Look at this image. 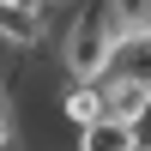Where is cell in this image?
<instances>
[{
	"label": "cell",
	"mask_w": 151,
	"mask_h": 151,
	"mask_svg": "<svg viewBox=\"0 0 151 151\" xmlns=\"http://www.w3.org/2000/svg\"><path fill=\"white\" fill-rule=\"evenodd\" d=\"M55 115L67 121L73 133L91 127V121H103V91H97V79H67L55 91Z\"/></svg>",
	"instance_id": "obj_3"
},
{
	"label": "cell",
	"mask_w": 151,
	"mask_h": 151,
	"mask_svg": "<svg viewBox=\"0 0 151 151\" xmlns=\"http://www.w3.org/2000/svg\"><path fill=\"white\" fill-rule=\"evenodd\" d=\"M97 91H103V115H109V121H133V115L151 103L145 85H139V79H121V73H103Z\"/></svg>",
	"instance_id": "obj_4"
},
{
	"label": "cell",
	"mask_w": 151,
	"mask_h": 151,
	"mask_svg": "<svg viewBox=\"0 0 151 151\" xmlns=\"http://www.w3.org/2000/svg\"><path fill=\"white\" fill-rule=\"evenodd\" d=\"M115 30H133V24H151V0H103Z\"/></svg>",
	"instance_id": "obj_6"
},
{
	"label": "cell",
	"mask_w": 151,
	"mask_h": 151,
	"mask_svg": "<svg viewBox=\"0 0 151 151\" xmlns=\"http://www.w3.org/2000/svg\"><path fill=\"white\" fill-rule=\"evenodd\" d=\"M73 151H139V145H133V127H127V121H91V127H79V133H73Z\"/></svg>",
	"instance_id": "obj_5"
},
{
	"label": "cell",
	"mask_w": 151,
	"mask_h": 151,
	"mask_svg": "<svg viewBox=\"0 0 151 151\" xmlns=\"http://www.w3.org/2000/svg\"><path fill=\"white\" fill-rule=\"evenodd\" d=\"M109 73H121V79H139L145 91H151V24L115 30V48H109Z\"/></svg>",
	"instance_id": "obj_2"
},
{
	"label": "cell",
	"mask_w": 151,
	"mask_h": 151,
	"mask_svg": "<svg viewBox=\"0 0 151 151\" xmlns=\"http://www.w3.org/2000/svg\"><path fill=\"white\" fill-rule=\"evenodd\" d=\"M0 109H6V79H0Z\"/></svg>",
	"instance_id": "obj_8"
},
{
	"label": "cell",
	"mask_w": 151,
	"mask_h": 151,
	"mask_svg": "<svg viewBox=\"0 0 151 151\" xmlns=\"http://www.w3.org/2000/svg\"><path fill=\"white\" fill-rule=\"evenodd\" d=\"M127 127H133V145H139V151H151V103H145L139 115L127 121Z\"/></svg>",
	"instance_id": "obj_7"
},
{
	"label": "cell",
	"mask_w": 151,
	"mask_h": 151,
	"mask_svg": "<svg viewBox=\"0 0 151 151\" xmlns=\"http://www.w3.org/2000/svg\"><path fill=\"white\" fill-rule=\"evenodd\" d=\"M73 18L60 24L55 36V55L67 79H103L109 73V48H115V18H109L103 0H73Z\"/></svg>",
	"instance_id": "obj_1"
}]
</instances>
